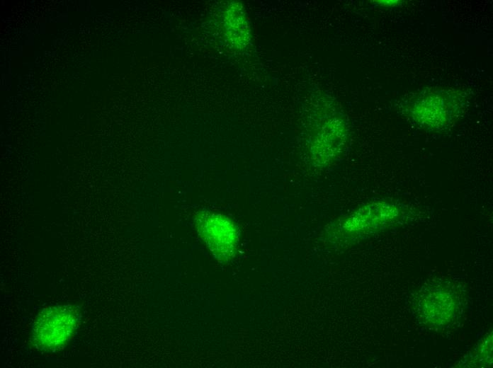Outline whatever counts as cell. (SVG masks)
<instances>
[{
    "label": "cell",
    "mask_w": 493,
    "mask_h": 368,
    "mask_svg": "<svg viewBox=\"0 0 493 368\" xmlns=\"http://www.w3.org/2000/svg\"><path fill=\"white\" fill-rule=\"evenodd\" d=\"M79 318V309L70 304L45 309L33 323V344L45 352H55L62 348L75 332Z\"/></svg>",
    "instance_id": "obj_1"
},
{
    "label": "cell",
    "mask_w": 493,
    "mask_h": 368,
    "mask_svg": "<svg viewBox=\"0 0 493 368\" xmlns=\"http://www.w3.org/2000/svg\"><path fill=\"white\" fill-rule=\"evenodd\" d=\"M416 318L424 326L441 328L453 321L460 309V297L447 281L423 286L414 300Z\"/></svg>",
    "instance_id": "obj_2"
},
{
    "label": "cell",
    "mask_w": 493,
    "mask_h": 368,
    "mask_svg": "<svg viewBox=\"0 0 493 368\" xmlns=\"http://www.w3.org/2000/svg\"><path fill=\"white\" fill-rule=\"evenodd\" d=\"M198 233L212 255L220 262L232 259L237 251L239 230L227 216L210 211H201L195 218Z\"/></svg>",
    "instance_id": "obj_3"
},
{
    "label": "cell",
    "mask_w": 493,
    "mask_h": 368,
    "mask_svg": "<svg viewBox=\"0 0 493 368\" xmlns=\"http://www.w3.org/2000/svg\"><path fill=\"white\" fill-rule=\"evenodd\" d=\"M318 122L310 137V152L314 165L324 167L341 150L346 131L342 120L335 117H324Z\"/></svg>",
    "instance_id": "obj_4"
},
{
    "label": "cell",
    "mask_w": 493,
    "mask_h": 368,
    "mask_svg": "<svg viewBox=\"0 0 493 368\" xmlns=\"http://www.w3.org/2000/svg\"><path fill=\"white\" fill-rule=\"evenodd\" d=\"M458 105L457 98L451 93L434 91L419 97L411 112L415 120L423 126L441 128L451 120Z\"/></svg>",
    "instance_id": "obj_5"
},
{
    "label": "cell",
    "mask_w": 493,
    "mask_h": 368,
    "mask_svg": "<svg viewBox=\"0 0 493 368\" xmlns=\"http://www.w3.org/2000/svg\"><path fill=\"white\" fill-rule=\"evenodd\" d=\"M400 213L399 208L390 203L372 202L348 217L342 224L341 230L351 235L369 234L395 222Z\"/></svg>",
    "instance_id": "obj_6"
},
{
    "label": "cell",
    "mask_w": 493,
    "mask_h": 368,
    "mask_svg": "<svg viewBox=\"0 0 493 368\" xmlns=\"http://www.w3.org/2000/svg\"><path fill=\"white\" fill-rule=\"evenodd\" d=\"M225 21L227 30L230 33L229 36L232 39L233 42L244 45L249 38V30L243 11L239 7V4H237V7L232 6L229 8Z\"/></svg>",
    "instance_id": "obj_7"
}]
</instances>
